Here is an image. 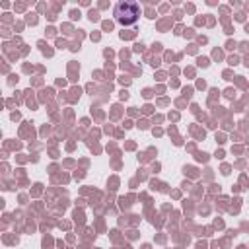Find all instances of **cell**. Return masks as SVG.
<instances>
[{
	"mask_svg": "<svg viewBox=\"0 0 249 249\" xmlns=\"http://www.w3.org/2000/svg\"><path fill=\"white\" fill-rule=\"evenodd\" d=\"M113 18L119 25L128 27L134 25L140 18V4L132 2V0H124V2H117L113 8Z\"/></svg>",
	"mask_w": 249,
	"mask_h": 249,
	"instance_id": "6da1fadb",
	"label": "cell"
}]
</instances>
